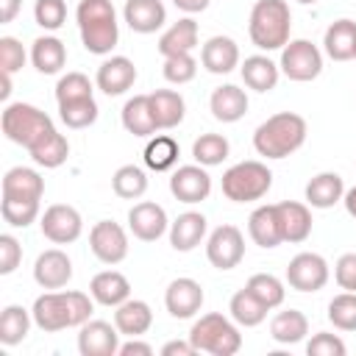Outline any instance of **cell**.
<instances>
[{
	"instance_id": "cell-1",
	"label": "cell",
	"mask_w": 356,
	"mask_h": 356,
	"mask_svg": "<svg viewBox=\"0 0 356 356\" xmlns=\"http://www.w3.org/2000/svg\"><path fill=\"white\" fill-rule=\"evenodd\" d=\"M95 312V298L78 289H67V292H44L33 300V323L47 331H64V328H81Z\"/></svg>"
},
{
	"instance_id": "cell-2",
	"label": "cell",
	"mask_w": 356,
	"mask_h": 356,
	"mask_svg": "<svg viewBox=\"0 0 356 356\" xmlns=\"http://www.w3.org/2000/svg\"><path fill=\"white\" fill-rule=\"evenodd\" d=\"M306 120L295 111H278L253 131V147L264 159H286L306 142Z\"/></svg>"
},
{
	"instance_id": "cell-3",
	"label": "cell",
	"mask_w": 356,
	"mask_h": 356,
	"mask_svg": "<svg viewBox=\"0 0 356 356\" xmlns=\"http://www.w3.org/2000/svg\"><path fill=\"white\" fill-rule=\"evenodd\" d=\"M78 33L89 53L108 56L120 42V22L111 0H81L75 8Z\"/></svg>"
},
{
	"instance_id": "cell-4",
	"label": "cell",
	"mask_w": 356,
	"mask_h": 356,
	"mask_svg": "<svg viewBox=\"0 0 356 356\" xmlns=\"http://www.w3.org/2000/svg\"><path fill=\"white\" fill-rule=\"evenodd\" d=\"M289 31L292 11L286 0H256L248 19V36L259 50H281L289 42Z\"/></svg>"
},
{
	"instance_id": "cell-5",
	"label": "cell",
	"mask_w": 356,
	"mask_h": 356,
	"mask_svg": "<svg viewBox=\"0 0 356 356\" xmlns=\"http://www.w3.org/2000/svg\"><path fill=\"white\" fill-rule=\"evenodd\" d=\"M0 128L8 142H14L25 150H31L33 145H39L44 136H50L56 131L50 114H44L42 108H36L31 103H8L3 108Z\"/></svg>"
},
{
	"instance_id": "cell-6",
	"label": "cell",
	"mask_w": 356,
	"mask_h": 356,
	"mask_svg": "<svg viewBox=\"0 0 356 356\" xmlns=\"http://www.w3.org/2000/svg\"><path fill=\"white\" fill-rule=\"evenodd\" d=\"M189 342L195 345V350L200 353H211V356H234L242 348V334L236 328L234 320H228L220 312H209L200 320L192 323L189 328Z\"/></svg>"
},
{
	"instance_id": "cell-7",
	"label": "cell",
	"mask_w": 356,
	"mask_h": 356,
	"mask_svg": "<svg viewBox=\"0 0 356 356\" xmlns=\"http://www.w3.org/2000/svg\"><path fill=\"white\" fill-rule=\"evenodd\" d=\"M273 186V172L267 164L250 159L228 167L222 172V195L234 203H253L261 200Z\"/></svg>"
},
{
	"instance_id": "cell-8",
	"label": "cell",
	"mask_w": 356,
	"mask_h": 356,
	"mask_svg": "<svg viewBox=\"0 0 356 356\" xmlns=\"http://www.w3.org/2000/svg\"><path fill=\"white\" fill-rule=\"evenodd\" d=\"M281 72L289 78V81H298V83H306V81H314L320 72H323V53L314 42L309 39H289L284 47H281V61H278Z\"/></svg>"
},
{
	"instance_id": "cell-9",
	"label": "cell",
	"mask_w": 356,
	"mask_h": 356,
	"mask_svg": "<svg viewBox=\"0 0 356 356\" xmlns=\"http://www.w3.org/2000/svg\"><path fill=\"white\" fill-rule=\"evenodd\" d=\"M206 259L217 270H234L245 259V236L236 225H217L206 239Z\"/></svg>"
},
{
	"instance_id": "cell-10",
	"label": "cell",
	"mask_w": 356,
	"mask_h": 356,
	"mask_svg": "<svg viewBox=\"0 0 356 356\" xmlns=\"http://www.w3.org/2000/svg\"><path fill=\"white\" fill-rule=\"evenodd\" d=\"M39 228H42V236L50 239L53 245H70V242H75L81 236L83 220H81V211L75 206L53 203L39 217Z\"/></svg>"
},
{
	"instance_id": "cell-11",
	"label": "cell",
	"mask_w": 356,
	"mask_h": 356,
	"mask_svg": "<svg viewBox=\"0 0 356 356\" xmlns=\"http://www.w3.org/2000/svg\"><path fill=\"white\" fill-rule=\"evenodd\" d=\"M331 278V270H328V261L320 256V253H298L292 256L289 267H286V284L295 289V292H320Z\"/></svg>"
},
{
	"instance_id": "cell-12",
	"label": "cell",
	"mask_w": 356,
	"mask_h": 356,
	"mask_svg": "<svg viewBox=\"0 0 356 356\" xmlns=\"http://www.w3.org/2000/svg\"><path fill=\"white\" fill-rule=\"evenodd\" d=\"M89 248L97 261L103 264H120L128 256V234L114 220H100L89 231Z\"/></svg>"
},
{
	"instance_id": "cell-13",
	"label": "cell",
	"mask_w": 356,
	"mask_h": 356,
	"mask_svg": "<svg viewBox=\"0 0 356 356\" xmlns=\"http://www.w3.org/2000/svg\"><path fill=\"white\" fill-rule=\"evenodd\" d=\"M170 192L181 203H203L211 195V175L203 164H184L170 175Z\"/></svg>"
},
{
	"instance_id": "cell-14",
	"label": "cell",
	"mask_w": 356,
	"mask_h": 356,
	"mask_svg": "<svg viewBox=\"0 0 356 356\" xmlns=\"http://www.w3.org/2000/svg\"><path fill=\"white\" fill-rule=\"evenodd\" d=\"M128 231L139 242H156L159 236H164L170 231V217H167L164 206H159L153 200H142V203H134L128 211Z\"/></svg>"
},
{
	"instance_id": "cell-15",
	"label": "cell",
	"mask_w": 356,
	"mask_h": 356,
	"mask_svg": "<svg viewBox=\"0 0 356 356\" xmlns=\"http://www.w3.org/2000/svg\"><path fill=\"white\" fill-rule=\"evenodd\" d=\"M120 337L117 325L106 320H86L78 331V350L81 356H117Z\"/></svg>"
},
{
	"instance_id": "cell-16",
	"label": "cell",
	"mask_w": 356,
	"mask_h": 356,
	"mask_svg": "<svg viewBox=\"0 0 356 356\" xmlns=\"http://www.w3.org/2000/svg\"><path fill=\"white\" fill-rule=\"evenodd\" d=\"M136 83V67L128 56H111L106 58L100 67H97V75H95V86L108 95V97H117V95H125L131 86Z\"/></svg>"
},
{
	"instance_id": "cell-17",
	"label": "cell",
	"mask_w": 356,
	"mask_h": 356,
	"mask_svg": "<svg viewBox=\"0 0 356 356\" xmlns=\"http://www.w3.org/2000/svg\"><path fill=\"white\" fill-rule=\"evenodd\" d=\"M72 278V261L64 250L58 248H47L36 256L33 261V281L42 289H61L67 286Z\"/></svg>"
},
{
	"instance_id": "cell-18",
	"label": "cell",
	"mask_w": 356,
	"mask_h": 356,
	"mask_svg": "<svg viewBox=\"0 0 356 356\" xmlns=\"http://www.w3.org/2000/svg\"><path fill=\"white\" fill-rule=\"evenodd\" d=\"M203 286L195 278H175L164 292V306L175 320H189L203 306Z\"/></svg>"
},
{
	"instance_id": "cell-19",
	"label": "cell",
	"mask_w": 356,
	"mask_h": 356,
	"mask_svg": "<svg viewBox=\"0 0 356 356\" xmlns=\"http://www.w3.org/2000/svg\"><path fill=\"white\" fill-rule=\"evenodd\" d=\"M200 64L211 75H228L239 67V44L231 36H211L200 47Z\"/></svg>"
},
{
	"instance_id": "cell-20",
	"label": "cell",
	"mask_w": 356,
	"mask_h": 356,
	"mask_svg": "<svg viewBox=\"0 0 356 356\" xmlns=\"http://www.w3.org/2000/svg\"><path fill=\"white\" fill-rule=\"evenodd\" d=\"M278 209V222H281V236L289 245L306 242L312 234V206L309 203H298V200H281L275 203Z\"/></svg>"
},
{
	"instance_id": "cell-21",
	"label": "cell",
	"mask_w": 356,
	"mask_h": 356,
	"mask_svg": "<svg viewBox=\"0 0 356 356\" xmlns=\"http://www.w3.org/2000/svg\"><path fill=\"white\" fill-rule=\"evenodd\" d=\"M122 19L134 33H156L167 22V8L161 0H125Z\"/></svg>"
},
{
	"instance_id": "cell-22",
	"label": "cell",
	"mask_w": 356,
	"mask_h": 356,
	"mask_svg": "<svg viewBox=\"0 0 356 356\" xmlns=\"http://www.w3.org/2000/svg\"><path fill=\"white\" fill-rule=\"evenodd\" d=\"M206 217L200 214V211H184V214H178L172 222H170V245H172V250H178V253H189V250H195L203 239H206Z\"/></svg>"
},
{
	"instance_id": "cell-23",
	"label": "cell",
	"mask_w": 356,
	"mask_h": 356,
	"mask_svg": "<svg viewBox=\"0 0 356 356\" xmlns=\"http://www.w3.org/2000/svg\"><path fill=\"white\" fill-rule=\"evenodd\" d=\"M44 178L33 167H11L3 175V197L6 200H42Z\"/></svg>"
},
{
	"instance_id": "cell-24",
	"label": "cell",
	"mask_w": 356,
	"mask_h": 356,
	"mask_svg": "<svg viewBox=\"0 0 356 356\" xmlns=\"http://www.w3.org/2000/svg\"><path fill=\"white\" fill-rule=\"evenodd\" d=\"M248 234H250V239H253L259 248H264V250H273V248H278V245L284 242L275 203H267V206L253 209V214L248 217Z\"/></svg>"
},
{
	"instance_id": "cell-25",
	"label": "cell",
	"mask_w": 356,
	"mask_h": 356,
	"mask_svg": "<svg viewBox=\"0 0 356 356\" xmlns=\"http://www.w3.org/2000/svg\"><path fill=\"white\" fill-rule=\"evenodd\" d=\"M89 295L95 298V303L117 309L131 298V284L120 270H103L89 281Z\"/></svg>"
},
{
	"instance_id": "cell-26",
	"label": "cell",
	"mask_w": 356,
	"mask_h": 356,
	"mask_svg": "<svg viewBox=\"0 0 356 356\" xmlns=\"http://www.w3.org/2000/svg\"><path fill=\"white\" fill-rule=\"evenodd\" d=\"M209 108L220 122H239L248 114V95L236 83H222L211 92Z\"/></svg>"
},
{
	"instance_id": "cell-27",
	"label": "cell",
	"mask_w": 356,
	"mask_h": 356,
	"mask_svg": "<svg viewBox=\"0 0 356 356\" xmlns=\"http://www.w3.org/2000/svg\"><path fill=\"white\" fill-rule=\"evenodd\" d=\"M239 75L245 81L248 89L253 92H270L278 86V78H281V67L270 58V56H248L242 64H239Z\"/></svg>"
},
{
	"instance_id": "cell-28",
	"label": "cell",
	"mask_w": 356,
	"mask_h": 356,
	"mask_svg": "<svg viewBox=\"0 0 356 356\" xmlns=\"http://www.w3.org/2000/svg\"><path fill=\"white\" fill-rule=\"evenodd\" d=\"M114 325L122 337H142L153 325V309L139 298H128L114 309Z\"/></svg>"
},
{
	"instance_id": "cell-29",
	"label": "cell",
	"mask_w": 356,
	"mask_h": 356,
	"mask_svg": "<svg viewBox=\"0 0 356 356\" xmlns=\"http://www.w3.org/2000/svg\"><path fill=\"white\" fill-rule=\"evenodd\" d=\"M323 50L328 58L334 61H350L356 56V22L342 17V19H334L328 28H325V36H323Z\"/></svg>"
},
{
	"instance_id": "cell-30",
	"label": "cell",
	"mask_w": 356,
	"mask_h": 356,
	"mask_svg": "<svg viewBox=\"0 0 356 356\" xmlns=\"http://www.w3.org/2000/svg\"><path fill=\"white\" fill-rule=\"evenodd\" d=\"M150 111H153L156 128L170 131V128L184 122L186 103L175 89H156V92H150Z\"/></svg>"
},
{
	"instance_id": "cell-31",
	"label": "cell",
	"mask_w": 356,
	"mask_h": 356,
	"mask_svg": "<svg viewBox=\"0 0 356 356\" xmlns=\"http://www.w3.org/2000/svg\"><path fill=\"white\" fill-rule=\"evenodd\" d=\"M122 128L134 136H142V139H150L156 136V120H153V111H150V95H134L125 100L122 106Z\"/></svg>"
},
{
	"instance_id": "cell-32",
	"label": "cell",
	"mask_w": 356,
	"mask_h": 356,
	"mask_svg": "<svg viewBox=\"0 0 356 356\" xmlns=\"http://www.w3.org/2000/svg\"><path fill=\"white\" fill-rule=\"evenodd\" d=\"M345 197V181L339 172H317L306 184V203L312 209H331Z\"/></svg>"
},
{
	"instance_id": "cell-33",
	"label": "cell",
	"mask_w": 356,
	"mask_h": 356,
	"mask_svg": "<svg viewBox=\"0 0 356 356\" xmlns=\"http://www.w3.org/2000/svg\"><path fill=\"white\" fill-rule=\"evenodd\" d=\"M197 47V22L192 17H184L178 22H172L161 36H159V53L167 56H178V53H192Z\"/></svg>"
},
{
	"instance_id": "cell-34",
	"label": "cell",
	"mask_w": 356,
	"mask_h": 356,
	"mask_svg": "<svg viewBox=\"0 0 356 356\" xmlns=\"http://www.w3.org/2000/svg\"><path fill=\"white\" fill-rule=\"evenodd\" d=\"M31 61L42 75H56L67 64V47L58 36H39L31 44Z\"/></svg>"
},
{
	"instance_id": "cell-35",
	"label": "cell",
	"mask_w": 356,
	"mask_h": 356,
	"mask_svg": "<svg viewBox=\"0 0 356 356\" xmlns=\"http://www.w3.org/2000/svg\"><path fill=\"white\" fill-rule=\"evenodd\" d=\"M309 334V320L298 309H284L270 320V337L278 345H298Z\"/></svg>"
},
{
	"instance_id": "cell-36",
	"label": "cell",
	"mask_w": 356,
	"mask_h": 356,
	"mask_svg": "<svg viewBox=\"0 0 356 356\" xmlns=\"http://www.w3.org/2000/svg\"><path fill=\"white\" fill-rule=\"evenodd\" d=\"M31 323H33V314H31L25 306H17V303L6 306V309L0 312V342H3L6 348L19 345V342L28 337Z\"/></svg>"
},
{
	"instance_id": "cell-37",
	"label": "cell",
	"mask_w": 356,
	"mask_h": 356,
	"mask_svg": "<svg viewBox=\"0 0 356 356\" xmlns=\"http://www.w3.org/2000/svg\"><path fill=\"white\" fill-rule=\"evenodd\" d=\"M178 142L170 136V134H156V136H150L147 139V145H145V164H147V170H156V172H164V170H170V167H175L178 164Z\"/></svg>"
},
{
	"instance_id": "cell-38",
	"label": "cell",
	"mask_w": 356,
	"mask_h": 356,
	"mask_svg": "<svg viewBox=\"0 0 356 356\" xmlns=\"http://www.w3.org/2000/svg\"><path fill=\"white\" fill-rule=\"evenodd\" d=\"M228 312H231V320L242 328H253V325H261L264 317H267V306L261 300H256L248 289H239L231 295V303H228Z\"/></svg>"
},
{
	"instance_id": "cell-39",
	"label": "cell",
	"mask_w": 356,
	"mask_h": 356,
	"mask_svg": "<svg viewBox=\"0 0 356 356\" xmlns=\"http://www.w3.org/2000/svg\"><path fill=\"white\" fill-rule=\"evenodd\" d=\"M28 153H31L33 164H39V167H44V170H56V167H61V164L67 161V156H70V142H67L64 134L53 131V134L44 136L39 145H33Z\"/></svg>"
},
{
	"instance_id": "cell-40",
	"label": "cell",
	"mask_w": 356,
	"mask_h": 356,
	"mask_svg": "<svg viewBox=\"0 0 356 356\" xmlns=\"http://www.w3.org/2000/svg\"><path fill=\"white\" fill-rule=\"evenodd\" d=\"M111 189L122 200H139L147 192V172L136 164H122L111 175Z\"/></svg>"
},
{
	"instance_id": "cell-41",
	"label": "cell",
	"mask_w": 356,
	"mask_h": 356,
	"mask_svg": "<svg viewBox=\"0 0 356 356\" xmlns=\"http://www.w3.org/2000/svg\"><path fill=\"white\" fill-rule=\"evenodd\" d=\"M231 153V145L222 134H200L195 142H192V159L203 167H217L228 159Z\"/></svg>"
},
{
	"instance_id": "cell-42",
	"label": "cell",
	"mask_w": 356,
	"mask_h": 356,
	"mask_svg": "<svg viewBox=\"0 0 356 356\" xmlns=\"http://www.w3.org/2000/svg\"><path fill=\"white\" fill-rule=\"evenodd\" d=\"M245 289L256 300H261L267 309H278L284 303V298H286L284 281L278 275H273V273H256V275H250L248 284H245Z\"/></svg>"
},
{
	"instance_id": "cell-43",
	"label": "cell",
	"mask_w": 356,
	"mask_h": 356,
	"mask_svg": "<svg viewBox=\"0 0 356 356\" xmlns=\"http://www.w3.org/2000/svg\"><path fill=\"white\" fill-rule=\"evenodd\" d=\"M97 114H100V108H97L95 97H83V100H72V103H61V106H58L61 122H64L67 128H75V131L95 125V122H97Z\"/></svg>"
},
{
	"instance_id": "cell-44",
	"label": "cell",
	"mask_w": 356,
	"mask_h": 356,
	"mask_svg": "<svg viewBox=\"0 0 356 356\" xmlns=\"http://www.w3.org/2000/svg\"><path fill=\"white\" fill-rule=\"evenodd\" d=\"M328 320L339 331H356V292H339L328 303Z\"/></svg>"
},
{
	"instance_id": "cell-45",
	"label": "cell",
	"mask_w": 356,
	"mask_h": 356,
	"mask_svg": "<svg viewBox=\"0 0 356 356\" xmlns=\"http://www.w3.org/2000/svg\"><path fill=\"white\" fill-rule=\"evenodd\" d=\"M92 92H95V86H92V81H89L83 72H67V75H61L58 83H56V103L61 106V103L95 97Z\"/></svg>"
},
{
	"instance_id": "cell-46",
	"label": "cell",
	"mask_w": 356,
	"mask_h": 356,
	"mask_svg": "<svg viewBox=\"0 0 356 356\" xmlns=\"http://www.w3.org/2000/svg\"><path fill=\"white\" fill-rule=\"evenodd\" d=\"M0 214L11 228H28L39 217V200H0Z\"/></svg>"
},
{
	"instance_id": "cell-47",
	"label": "cell",
	"mask_w": 356,
	"mask_h": 356,
	"mask_svg": "<svg viewBox=\"0 0 356 356\" xmlns=\"http://www.w3.org/2000/svg\"><path fill=\"white\" fill-rule=\"evenodd\" d=\"M164 78L170 83H189L195 75H197V58L192 53H178V56H167L164 58V67H161Z\"/></svg>"
},
{
	"instance_id": "cell-48",
	"label": "cell",
	"mask_w": 356,
	"mask_h": 356,
	"mask_svg": "<svg viewBox=\"0 0 356 356\" xmlns=\"http://www.w3.org/2000/svg\"><path fill=\"white\" fill-rule=\"evenodd\" d=\"M33 19L44 31H58L67 22V3L64 0H36L33 3Z\"/></svg>"
},
{
	"instance_id": "cell-49",
	"label": "cell",
	"mask_w": 356,
	"mask_h": 356,
	"mask_svg": "<svg viewBox=\"0 0 356 356\" xmlns=\"http://www.w3.org/2000/svg\"><path fill=\"white\" fill-rule=\"evenodd\" d=\"M25 47L19 39L14 36H0V72H8L14 75L17 70L25 67Z\"/></svg>"
},
{
	"instance_id": "cell-50",
	"label": "cell",
	"mask_w": 356,
	"mask_h": 356,
	"mask_svg": "<svg viewBox=\"0 0 356 356\" xmlns=\"http://www.w3.org/2000/svg\"><path fill=\"white\" fill-rule=\"evenodd\" d=\"M306 353H309V356H345L348 348H345V342H342L337 334L317 331V334L306 342Z\"/></svg>"
},
{
	"instance_id": "cell-51",
	"label": "cell",
	"mask_w": 356,
	"mask_h": 356,
	"mask_svg": "<svg viewBox=\"0 0 356 356\" xmlns=\"http://www.w3.org/2000/svg\"><path fill=\"white\" fill-rule=\"evenodd\" d=\"M22 261V245L11 234H0V275H11Z\"/></svg>"
},
{
	"instance_id": "cell-52",
	"label": "cell",
	"mask_w": 356,
	"mask_h": 356,
	"mask_svg": "<svg viewBox=\"0 0 356 356\" xmlns=\"http://www.w3.org/2000/svg\"><path fill=\"white\" fill-rule=\"evenodd\" d=\"M334 278L339 284V289L345 292H356V253H342L334 264Z\"/></svg>"
},
{
	"instance_id": "cell-53",
	"label": "cell",
	"mask_w": 356,
	"mask_h": 356,
	"mask_svg": "<svg viewBox=\"0 0 356 356\" xmlns=\"http://www.w3.org/2000/svg\"><path fill=\"white\" fill-rule=\"evenodd\" d=\"M117 356H153V345L142 342L139 337H128V342H120Z\"/></svg>"
},
{
	"instance_id": "cell-54",
	"label": "cell",
	"mask_w": 356,
	"mask_h": 356,
	"mask_svg": "<svg viewBox=\"0 0 356 356\" xmlns=\"http://www.w3.org/2000/svg\"><path fill=\"white\" fill-rule=\"evenodd\" d=\"M197 350H195V345L186 339H172V342H167V345H161V356H195Z\"/></svg>"
},
{
	"instance_id": "cell-55",
	"label": "cell",
	"mask_w": 356,
	"mask_h": 356,
	"mask_svg": "<svg viewBox=\"0 0 356 356\" xmlns=\"http://www.w3.org/2000/svg\"><path fill=\"white\" fill-rule=\"evenodd\" d=\"M19 0H0V22L6 25V22H11L17 14H19Z\"/></svg>"
},
{
	"instance_id": "cell-56",
	"label": "cell",
	"mask_w": 356,
	"mask_h": 356,
	"mask_svg": "<svg viewBox=\"0 0 356 356\" xmlns=\"http://www.w3.org/2000/svg\"><path fill=\"white\" fill-rule=\"evenodd\" d=\"M172 3H175V8H181L186 14H197V11H206L211 0H172Z\"/></svg>"
},
{
	"instance_id": "cell-57",
	"label": "cell",
	"mask_w": 356,
	"mask_h": 356,
	"mask_svg": "<svg viewBox=\"0 0 356 356\" xmlns=\"http://www.w3.org/2000/svg\"><path fill=\"white\" fill-rule=\"evenodd\" d=\"M342 203H345V209H348V214L356 220V186H350V189H345V197H342Z\"/></svg>"
},
{
	"instance_id": "cell-58",
	"label": "cell",
	"mask_w": 356,
	"mask_h": 356,
	"mask_svg": "<svg viewBox=\"0 0 356 356\" xmlns=\"http://www.w3.org/2000/svg\"><path fill=\"white\" fill-rule=\"evenodd\" d=\"M8 95H11V75H8V72H3V89H0V97H3V100H8Z\"/></svg>"
},
{
	"instance_id": "cell-59",
	"label": "cell",
	"mask_w": 356,
	"mask_h": 356,
	"mask_svg": "<svg viewBox=\"0 0 356 356\" xmlns=\"http://www.w3.org/2000/svg\"><path fill=\"white\" fill-rule=\"evenodd\" d=\"M298 3H303V6H312V3H317V0H298Z\"/></svg>"
},
{
	"instance_id": "cell-60",
	"label": "cell",
	"mask_w": 356,
	"mask_h": 356,
	"mask_svg": "<svg viewBox=\"0 0 356 356\" xmlns=\"http://www.w3.org/2000/svg\"><path fill=\"white\" fill-rule=\"evenodd\" d=\"M353 58H356V56H353Z\"/></svg>"
}]
</instances>
